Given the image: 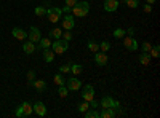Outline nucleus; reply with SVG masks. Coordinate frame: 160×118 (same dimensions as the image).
Returning a JSON list of instances; mask_svg holds the SVG:
<instances>
[{"label":"nucleus","mask_w":160,"mask_h":118,"mask_svg":"<svg viewBox=\"0 0 160 118\" xmlns=\"http://www.w3.org/2000/svg\"><path fill=\"white\" fill-rule=\"evenodd\" d=\"M28 80H29V85L35 80V72H34V70H29V72H28Z\"/></svg>","instance_id":"72a5a7b5"},{"label":"nucleus","mask_w":160,"mask_h":118,"mask_svg":"<svg viewBox=\"0 0 160 118\" xmlns=\"http://www.w3.org/2000/svg\"><path fill=\"white\" fill-rule=\"evenodd\" d=\"M112 34H114V37H115V38H123V37L127 35L125 29H122V27H117V29H115Z\"/></svg>","instance_id":"bb28decb"},{"label":"nucleus","mask_w":160,"mask_h":118,"mask_svg":"<svg viewBox=\"0 0 160 118\" xmlns=\"http://www.w3.org/2000/svg\"><path fill=\"white\" fill-rule=\"evenodd\" d=\"M149 54H151V58H158L160 56V46L158 45H152Z\"/></svg>","instance_id":"393cba45"},{"label":"nucleus","mask_w":160,"mask_h":118,"mask_svg":"<svg viewBox=\"0 0 160 118\" xmlns=\"http://www.w3.org/2000/svg\"><path fill=\"white\" fill-rule=\"evenodd\" d=\"M47 16H48V21L50 22L55 24V22H58L62 18V10L58 8V7H51V8L47 10Z\"/></svg>","instance_id":"20e7f679"},{"label":"nucleus","mask_w":160,"mask_h":118,"mask_svg":"<svg viewBox=\"0 0 160 118\" xmlns=\"http://www.w3.org/2000/svg\"><path fill=\"white\" fill-rule=\"evenodd\" d=\"M123 45L128 51H136L138 50V40L135 37H130V35H125L123 37Z\"/></svg>","instance_id":"0eeeda50"},{"label":"nucleus","mask_w":160,"mask_h":118,"mask_svg":"<svg viewBox=\"0 0 160 118\" xmlns=\"http://www.w3.org/2000/svg\"><path fill=\"white\" fill-rule=\"evenodd\" d=\"M123 3L128 5L130 8H138L139 7V0H123Z\"/></svg>","instance_id":"c85d7f7f"},{"label":"nucleus","mask_w":160,"mask_h":118,"mask_svg":"<svg viewBox=\"0 0 160 118\" xmlns=\"http://www.w3.org/2000/svg\"><path fill=\"white\" fill-rule=\"evenodd\" d=\"M28 38L32 42V43H38V40L42 38V34H40V29L38 27H31V31H29V34H28Z\"/></svg>","instance_id":"1a4fd4ad"},{"label":"nucleus","mask_w":160,"mask_h":118,"mask_svg":"<svg viewBox=\"0 0 160 118\" xmlns=\"http://www.w3.org/2000/svg\"><path fill=\"white\" fill-rule=\"evenodd\" d=\"M138 61H139L141 65H148V64L151 62V54H149V53H144V51H142V53L138 56Z\"/></svg>","instance_id":"6ab92c4d"},{"label":"nucleus","mask_w":160,"mask_h":118,"mask_svg":"<svg viewBox=\"0 0 160 118\" xmlns=\"http://www.w3.org/2000/svg\"><path fill=\"white\" fill-rule=\"evenodd\" d=\"M55 51H53L51 48H45L43 50V61L45 62H53V61H55Z\"/></svg>","instance_id":"2eb2a0df"},{"label":"nucleus","mask_w":160,"mask_h":118,"mask_svg":"<svg viewBox=\"0 0 160 118\" xmlns=\"http://www.w3.org/2000/svg\"><path fill=\"white\" fill-rule=\"evenodd\" d=\"M99 50L104 51V53H108V51L111 50V43H109V42H106V40L101 42V43H99Z\"/></svg>","instance_id":"7c9ffc66"},{"label":"nucleus","mask_w":160,"mask_h":118,"mask_svg":"<svg viewBox=\"0 0 160 118\" xmlns=\"http://www.w3.org/2000/svg\"><path fill=\"white\" fill-rule=\"evenodd\" d=\"M34 13H35V16L43 18V16H47V8H45V7H37V8L34 10Z\"/></svg>","instance_id":"a878e982"},{"label":"nucleus","mask_w":160,"mask_h":118,"mask_svg":"<svg viewBox=\"0 0 160 118\" xmlns=\"http://www.w3.org/2000/svg\"><path fill=\"white\" fill-rule=\"evenodd\" d=\"M117 115L115 109H102L99 112V118H114Z\"/></svg>","instance_id":"f3484780"},{"label":"nucleus","mask_w":160,"mask_h":118,"mask_svg":"<svg viewBox=\"0 0 160 118\" xmlns=\"http://www.w3.org/2000/svg\"><path fill=\"white\" fill-rule=\"evenodd\" d=\"M82 99L87 101V102L95 99V88H93L91 85H85L83 86V89H82Z\"/></svg>","instance_id":"6e6552de"},{"label":"nucleus","mask_w":160,"mask_h":118,"mask_svg":"<svg viewBox=\"0 0 160 118\" xmlns=\"http://www.w3.org/2000/svg\"><path fill=\"white\" fill-rule=\"evenodd\" d=\"M118 5H120L118 0H104V10L108 11V13L117 11L118 10Z\"/></svg>","instance_id":"9d476101"},{"label":"nucleus","mask_w":160,"mask_h":118,"mask_svg":"<svg viewBox=\"0 0 160 118\" xmlns=\"http://www.w3.org/2000/svg\"><path fill=\"white\" fill-rule=\"evenodd\" d=\"M53 80H55V83L59 86V85H64L66 83V80H64V78H62V73L61 72H58L56 75H55V78H53Z\"/></svg>","instance_id":"cd10ccee"},{"label":"nucleus","mask_w":160,"mask_h":118,"mask_svg":"<svg viewBox=\"0 0 160 118\" xmlns=\"http://www.w3.org/2000/svg\"><path fill=\"white\" fill-rule=\"evenodd\" d=\"M90 109V102H87V101H83L82 104H80V106H78V112L80 113H83V112H87Z\"/></svg>","instance_id":"2f4dec72"},{"label":"nucleus","mask_w":160,"mask_h":118,"mask_svg":"<svg viewBox=\"0 0 160 118\" xmlns=\"http://www.w3.org/2000/svg\"><path fill=\"white\" fill-rule=\"evenodd\" d=\"M69 48V42L62 40V38H56L55 42H51V50L55 51V54H64Z\"/></svg>","instance_id":"f03ea898"},{"label":"nucleus","mask_w":160,"mask_h":118,"mask_svg":"<svg viewBox=\"0 0 160 118\" xmlns=\"http://www.w3.org/2000/svg\"><path fill=\"white\" fill-rule=\"evenodd\" d=\"M64 85H66V88H68L69 91H77V89L82 88V82H80L75 75H74V77H71L69 80H66V83H64Z\"/></svg>","instance_id":"423d86ee"},{"label":"nucleus","mask_w":160,"mask_h":118,"mask_svg":"<svg viewBox=\"0 0 160 118\" xmlns=\"http://www.w3.org/2000/svg\"><path fill=\"white\" fill-rule=\"evenodd\" d=\"M38 48H42V50H45V48H51V40H50V37H47V38H40V40H38Z\"/></svg>","instance_id":"412c9836"},{"label":"nucleus","mask_w":160,"mask_h":118,"mask_svg":"<svg viewBox=\"0 0 160 118\" xmlns=\"http://www.w3.org/2000/svg\"><path fill=\"white\" fill-rule=\"evenodd\" d=\"M95 62L98 65H106L108 64V54H106L104 51H96L95 53Z\"/></svg>","instance_id":"f8f14e48"},{"label":"nucleus","mask_w":160,"mask_h":118,"mask_svg":"<svg viewBox=\"0 0 160 118\" xmlns=\"http://www.w3.org/2000/svg\"><path fill=\"white\" fill-rule=\"evenodd\" d=\"M69 72H72V75H80L83 72V65L82 64H71V69H69Z\"/></svg>","instance_id":"a211bd4d"},{"label":"nucleus","mask_w":160,"mask_h":118,"mask_svg":"<svg viewBox=\"0 0 160 118\" xmlns=\"http://www.w3.org/2000/svg\"><path fill=\"white\" fill-rule=\"evenodd\" d=\"M151 48H152V43H149V42H144V43L141 45V50L144 51V53H149Z\"/></svg>","instance_id":"473e14b6"},{"label":"nucleus","mask_w":160,"mask_h":118,"mask_svg":"<svg viewBox=\"0 0 160 118\" xmlns=\"http://www.w3.org/2000/svg\"><path fill=\"white\" fill-rule=\"evenodd\" d=\"M142 11H144V13H148V15H149V13H152V5L146 3V5L142 7Z\"/></svg>","instance_id":"c9c22d12"},{"label":"nucleus","mask_w":160,"mask_h":118,"mask_svg":"<svg viewBox=\"0 0 160 118\" xmlns=\"http://www.w3.org/2000/svg\"><path fill=\"white\" fill-rule=\"evenodd\" d=\"M69 69H71V64H64V65H61V67H59V72L61 73H66V72H69Z\"/></svg>","instance_id":"f704fd0d"},{"label":"nucleus","mask_w":160,"mask_h":118,"mask_svg":"<svg viewBox=\"0 0 160 118\" xmlns=\"http://www.w3.org/2000/svg\"><path fill=\"white\" fill-rule=\"evenodd\" d=\"M64 2H66V7H71V8H72V7L78 2V0H64Z\"/></svg>","instance_id":"4c0bfd02"},{"label":"nucleus","mask_w":160,"mask_h":118,"mask_svg":"<svg viewBox=\"0 0 160 118\" xmlns=\"http://www.w3.org/2000/svg\"><path fill=\"white\" fill-rule=\"evenodd\" d=\"M61 38H62V40H66V42H71L72 40V32L71 31H62Z\"/></svg>","instance_id":"c756f323"},{"label":"nucleus","mask_w":160,"mask_h":118,"mask_svg":"<svg viewBox=\"0 0 160 118\" xmlns=\"http://www.w3.org/2000/svg\"><path fill=\"white\" fill-rule=\"evenodd\" d=\"M87 48L91 51V53H96V51H99V43L95 42V40H88L87 42Z\"/></svg>","instance_id":"aec40b11"},{"label":"nucleus","mask_w":160,"mask_h":118,"mask_svg":"<svg viewBox=\"0 0 160 118\" xmlns=\"http://www.w3.org/2000/svg\"><path fill=\"white\" fill-rule=\"evenodd\" d=\"M58 94H59V97H68L69 96V89L66 88V85H59V88H58Z\"/></svg>","instance_id":"b1692460"},{"label":"nucleus","mask_w":160,"mask_h":118,"mask_svg":"<svg viewBox=\"0 0 160 118\" xmlns=\"http://www.w3.org/2000/svg\"><path fill=\"white\" fill-rule=\"evenodd\" d=\"M32 113H34V109H32V104H31V102H22L21 106L16 109V112H15V115H16L18 118L31 116Z\"/></svg>","instance_id":"7ed1b4c3"},{"label":"nucleus","mask_w":160,"mask_h":118,"mask_svg":"<svg viewBox=\"0 0 160 118\" xmlns=\"http://www.w3.org/2000/svg\"><path fill=\"white\" fill-rule=\"evenodd\" d=\"M31 86H34L38 93H43L45 88H47V83H45V80H34V82L31 83Z\"/></svg>","instance_id":"dca6fc26"},{"label":"nucleus","mask_w":160,"mask_h":118,"mask_svg":"<svg viewBox=\"0 0 160 118\" xmlns=\"http://www.w3.org/2000/svg\"><path fill=\"white\" fill-rule=\"evenodd\" d=\"M11 34H13V37L18 38V40H21V42H24L26 38H28V32L22 31L21 27H15V29L11 31Z\"/></svg>","instance_id":"ddd939ff"},{"label":"nucleus","mask_w":160,"mask_h":118,"mask_svg":"<svg viewBox=\"0 0 160 118\" xmlns=\"http://www.w3.org/2000/svg\"><path fill=\"white\" fill-rule=\"evenodd\" d=\"M146 3H149V5H154V3H155V0H146Z\"/></svg>","instance_id":"ea45409f"},{"label":"nucleus","mask_w":160,"mask_h":118,"mask_svg":"<svg viewBox=\"0 0 160 118\" xmlns=\"http://www.w3.org/2000/svg\"><path fill=\"white\" fill-rule=\"evenodd\" d=\"M98 107H99V102L98 101H95V99L90 101V109H98Z\"/></svg>","instance_id":"e433bc0d"},{"label":"nucleus","mask_w":160,"mask_h":118,"mask_svg":"<svg viewBox=\"0 0 160 118\" xmlns=\"http://www.w3.org/2000/svg\"><path fill=\"white\" fill-rule=\"evenodd\" d=\"M71 13L77 18H85L88 13H90V3L87 0H82V2H77L72 8H71Z\"/></svg>","instance_id":"f257e3e1"},{"label":"nucleus","mask_w":160,"mask_h":118,"mask_svg":"<svg viewBox=\"0 0 160 118\" xmlns=\"http://www.w3.org/2000/svg\"><path fill=\"white\" fill-rule=\"evenodd\" d=\"M61 26H62V29H64V31H72V29L75 27V19H74V15H72V13H71V15L62 16V22H61Z\"/></svg>","instance_id":"39448f33"},{"label":"nucleus","mask_w":160,"mask_h":118,"mask_svg":"<svg viewBox=\"0 0 160 118\" xmlns=\"http://www.w3.org/2000/svg\"><path fill=\"white\" fill-rule=\"evenodd\" d=\"M125 32H127V35L133 37V35H135V32H136V29H135V27H130V29H127Z\"/></svg>","instance_id":"58836bf2"},{"label":"nucleus","mask_w":160,"mask_h":118,"mask_svg":"<svg viewBox=\"0 0 160 118\" xmlns=\"http://www.w3.org/2000/svg\"><path fill=\"white\" fill-rule=\"evenodd\" d=\"M85 118H99V112L96 109H88L87 112H83Z\"/></svg>","instance_id":"4be33fe9"},{"label":"nucleus","mask_w":160,"mask_h":118,"mask_svg":"<svg viewBox=\"0 0 160 118\" xmlns=\"http://www.w3.org/2000/svg\"><path fill=\"white\" fill-rule=\"evenodd\" d=\"M35 50H37V46H35V43H32L31 40L22 42V51H24L26 54H32V53H35Z\"/></svg>","instance_id":"4468645a"},{"label":"nucleus","mask_w":160,"mask_h":118,"mask_svg":"<svg viewBox=\"0 0 160 118\" xmlns=\"http://www.w3.org/2000/svg\"><path fill=\"white\" fill-rule=\"evenodd\" d=\"M32 109H34V112H35V115H38V116H45L47 115V107H45V104L43 102H35V104H32Z\"/></svg>","instance_id":"9b49d317"},{"label":"nucleus","mask_w":160,"mask_h":118,"mask_svg":"<svg viewBox=\"0 0 160 118\" xmlns=\"http://www.w3.org/2000/svg\"><path fill=\"white\" fill-rule=\"evenodd\" d=\"M61 34H62V31L58 29V27H55V29H51V31L48 32V37H50V38H55V40H56V38H61Z\"/></svg>","instance_id":"5701e85b"}]
</instances>
